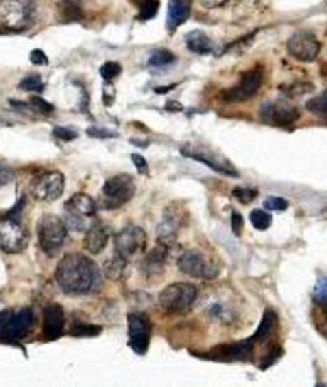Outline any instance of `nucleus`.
I'll return each instance as SVG.
<instances>
[{"label":"nucleus","mask_w":327,"mask_h":387,"mask_svg":"<svg viewBox=\"0 0 327 387\" xmlns=\"http://www.w3.org/2000/svg\"><path fill=\"white\" fill-rule=\"evenodd\" d=\"M58 285L68 295H83L94 289L99 269L86 255L73 253L64 257L55 272Z\"/></svg>","instance_id":"obj_1"},{"label":"nucleus","mask_w":327,"mask_h":387,"mask_svg":"<svg viewBox=\"0 0 327 387\" xmlns=\"http://www.w3.org/2000/svg\"><path fill=\"white\" fill-rule=\"evenodd\" d=\"M35 16L32 0H0V30L23 31Z\"/></svg>","instance_id":"obj_2"},{"label":"nucleus","mask_w":327,"mask_h":387,"mask_svg":"<svg viewBox=\"0 0 327 387\" xmlns=\"http://www.w3.org/2000/svg\"><path fill=\"white\" fill-rule=\"evenodd\" d=\"M68 235L67 225L62 218L54 215H44L38 220V239L40 248L48 257H55Z\"/></svg>","instance_id":"obj_3"},{"label":"nucleus","mask_w":327,"mask_h":387,"mask_svg":"<svg viewBox=\"0 0 327 387\" xmlns=\"http://www.w3.org/2000/svg\"><path fill=\"white\" fill-rule=\"evenodd\" d=\"M65 225L75 231H87L94 222L96 203L86 194H76L64 204Z\"/></svg>","instance_id":"obj_4"},{"label":"nucleus","mask_w":327,"mask_h":387,"mask_svg":"<svg viewBox=\"0 0 327 387\" xmlns=\"http://www.w3.org/2000/svg\"><path fill=\"white\" fill-rule=\"evenodd\" d=\"M197 287L188 282H176L166 286L159 295V303L168 313H184L197 299Z\"/></svg>","instance_id":"obj_5"},{"label":"nucleus","mask_w":327,"mask_h":387,"mask_svg":"<svg viewBox=\"0 0 327 387\" xmlns=\"http://www.w3.org/2000/svg\"><path fill=\"white\" fill-rule=\"evenodd\" d=\"M136 192V185L132 176L117 175L109 178L102 186L101 205L105 210H117L128 203Z\"/></svg>","instance_id":"obj_6"},{"label":"nucleus","mask_w":327,"mask_h":387,"mask_svg":"<svg viewBox=\"0 0 327 387\" xmlns=\"http://www.w3.org/2000/svg\"><path fill=\"white\" fill-rule=\"evenodd\" d=\"M28 232L14 217L0 218V249L6 254H18L27 248Z\"/></svg>","instance_id":"obj_7"},{"label":"nucleus","mask_w":327,"mask_h":387,"mask_svg":"<svg viewBox=\"0 0 327 387\" xmlns=\"http://www.w3.org/2000/svg\"><path fill=\"white\" fill-rule=\"evenodd\" d=\"M178 267L184 274L193 279H214L219 274V268L197 249L184 252L178 259Z\"/></svg>","instance_id":"obj_8"},{"label":"nucleus","mask_w":327,"mask_h":387,"mask_svg":"<svg viewBox=\"0 0 327 387\" xmlns=\"http://www.w3.org/2000/svg\"><path fill=\"white\" fill-rule=\"evenodd\" d=\"M146 232L139 226H127L114 239L115 254L126 262L142 253L146 249Z\"/></svg>","instance_id":"obj_9"},{"label":"nucleus","mask_w":327,"mask_h":387,"mask_svg":"<svg viewBox=\"0 0 327 387\" xmlns=\"http://www.w3.org/2000/svg\"><path fill=\"white\" fill-rule=\"evenodd\" d=\"M254 341L252 339H245L238 343L221 344L215 346L208 353H193L198 358L215 362H238L245 361L252 356Z\"/></svg>","instance_id":"obj_10"},{"label":"nucleus","mask_w":327,"mask_h":387,"mask_svg":"<svg viewBox=\"0 0 327 387\" xmlns=\"http://www.w3.org/2000/svg\"><path fill=\"white\" fill-rule=\"evenodd\" d=\"M128 336L129 346L139 356H145L150 345L151 324L144 313H129L128 314Z\"/></svg>","instance_id":"obj_11"},{"label":"nucleus","mask_w":327,"mask_h":387,"mask_svg":"<svg viewBox=\"0 0 327 387\" xmlns=\"http://www.w3.org/2000/svg\"><path fill=\"white\" fill-rule=\"evenodd\" d=\"M63 173L60 172H48L38 176L31 184L32 195L41 202H54L62 197L64 192Z\"/></svg>","instance_id":"obj_12"},{"label":"nucleus","mask_w":327,"mask_h":387,"mask_svg":"<svg viewBox=\"0 0 327 387\" xmlns=\"http://www.w3.org/2000/svg\"><path fill=\"white\" fill-rule=\"evenodd\" d=\"M320 49H321L320 41L311 32H296L294 35H291L288 41V51L290 56L303 63L313 62L316 58L318 57Z\"/></svg>","instance_id":"obj_13"},{"label":"nucleus","mask_w":327,"mask_h":387,"mask_svg":"<svg viewBox=\"0 0 327 387\" xmlns=\"http://www.w3.org/2000/svg\"><path fill=\"white\" fill-rule=\"evenodd\" d=\"M262 85V73L259 71H250L245 72L240 78V83L227 90L223 98L224 100L230 103H242L251 99L256 96Z\"/></svg>","instance_id":"obj_14"},{"label":"nucleus","mask_w":327,"mask_h":387,"mask_svg":"<svg viewBox=\"0 0 327 387\" xmlns=\"http://www.w3.org/2000/svg\"><path fill=\"white\" fill-rule=\"evenodd\" d=\"M32 321L33 314L30 309H22L16 314L12 313V316L6 321L3 330L0 332V337L6 341H16L22 339L31 327Z\"/></svg>","instance_id":"obj_15"},{"label":"nucleus","mask_w":327,"mask_h":387,"mask_svg":"<svg viewBox=\"0 0 327 387\" xmlns=\"http://www.w3.org/2000/svg\"><path fill=\"white\" fill-rule=\"evenodd\" d=\"M182 152L186 157L205 163L218 173L225 175L229 177H238V171L227 162V159L219 158L218 155H214L213 153L208 152V150H198V149H192V148L183 149Z\"/></svg>","instance_id":"obj_16"},{"label":"nucleus","mask_w":327,"mask_h":387,"mask_svg":"<svg viewBox=\"0 0 327 387\" xmlns=\"http://www.w3.org/2000/svg\"><path fill=\"white\" fill-rule=\"evenodd\" d=\"M63 306L57 303L46 305L43 311V332L45 339L49 341L57 340L63 334Z\"/></svg>","instance_id":"obj_17"},{"label":"nucleus","mask_w":327,"mask_h":387,"mask_svg":"<svg viewBox=\"0 0 327 387\" xmlns=\"http://www.w3.org/2000/svg\"><path fill=\"white\" fill-rule=\"evenodd\" d=\"M181 223V215H178V210H174L168 205V208L164 212V221L158 226V244L170 247L176 242Z\"/></svg>","instance_id":"obj_18"},{"label":"nucleus","mask_w":327,"mask_h":387,"mask_svg":"<svg viewBox=\"0 0 327 387\" xmlns=\"http://www.w3.org/2000/svg\"><path fill=\"white\" fill-rule=\"evenodd\" d=\"M261 115L264 121L272 122L277 126H288L294 123L299 115L296 109L288 107L285 104L266 103L261 109Z\"/></svg>","instance_id":"obj_19"},{"label":"nucleus","mask_w":327,"mask_h":387,"mask_svg":"<svg viewBox=\"0 0 327 387\" xmlns=\"http://www.w3.org/2000/svg\"><path fill=\"white\" fill-rule=\"evenodd\" d=\"M110 239V229L100 223H94L86 231L85 236V249L91 254H100L104 249L107 248V242Z\"/></svg>","instance_id":"obj_20"},{"label":"nucleus","mask_w":327,"mask_h":387,"mask_svg":"<svg viewBox=\"0 0 327 387\" xmlns=\"http://www.w3.org/2000/svg\"><path fill=\"white\" fill-rule=\"evenodd\" d=\"M191 8V0H170L166 17V26L169 31H176L178 27H181L189 19Z\"/></svg>","instance_id":"obj_21"},{"label":"nucleus","mask_w":327,"mask_h":387,"mask_svg":"<svg viewBox=\"0 0 327 387\" xmlns=\"http://www.w3.org/2000/svg\"><path fill=\"white\" fill-rule=\"evenodd\" d=\"M186 44L189 51L201 56L210 54L215 49L214 41L208 38L205 32L198 31V30L189 32L186 35Z\"/></svg>","instance_id":"obj_22"},{"label":"nucleus","mask_w":327,"mask_h":387,"mask_svg":"<svg viewBox=\"0 0 327 387\" xmlns=\"http://www.w3.org/2000/svg\"><path fill=\"white\" fill-rule=\"evenodd\" d=\"M277 322H279V318H277L275 311H271V309L264 311L262 319H261V322L258 324L257 330L254 332V335L251 337L252 340L254 343L259 344L267 341L269 337L272 335V332L277 330Z\"/></svg>","instance_id":"obj_23"},{"label":"nucleus","mask_w":327,"mask_h":387,"mask_svg":"<svg viewBox=\"0 0 327 387\" xmlns=\"http://www.w3.org/2000/svg\"><path fill=\"white\" fill-rule=\"evenodd\" d=\"M168 252H169V248L161 244H158L155 248L152 249L142 264V268L145 269L147 274L158 273L163 268L164 263L168 258Z\"/></svg>","instance_id":"obj_24"},{"label":"nucleus","mask_w":327,"mask_h":387,"mask_svg":"<svg viewBox=\"0 0 327 387\" xmlns=\"http://www.w3.org/2000/svg\"><path fill=\"white\" fill-rule=\"evenodd\" d=\"M250 221L254 229L258 231H266L272 223V217L269 212L256 208L250 213Z\"/></svg>","instance_id":"obj_25"},{"label":"nucleus","mask_w":327,"mask_h":387,"mask_svg":"<svg viewBox=\"0 0 327 387\" xmlns=\"http://www.w3.org/2000/svg\"><path fill=\"white\" fill-rule=\"evenodd\" d=\"M176 61L174 54L166 49H159V51H152L151 56L149 58V66L161 68L168 64H171Z\"/></svg>","instance_id":"obj_26"},{"label":"nucleus","mask_w":327,"mask_h":387,"mask_svg":"<svg viewBox=\"0 0 327 387\" xmlns=\"http://www.w3.org/2000/svg\"><path fill=\"white\" fill-rule=\"evenodd\" d=\"M60 13L65 21H80L82 19L81 6L75 0H63L60 4Z\"/></svg>","instance_id":"obj_27"},{"label":"nucleus","mask_w":327,"mask_h":387,"mask_svg":"<svg viewBox=\"0 0 327 387\" xmlns=\"http://www.w3.org/2000/svg\"><path fill=\"white\" fill-rule=\"evenodd\" d=\"M306 108L316 115H327V93L309 99Z\"/></svg>","instance_id":"obj_28"},{"label":"nucleus","mask_w":327,"mask_h":387,"mask_svg":"<svg viewBox=\"0 0 327 387\" xmlns=\"http://www.w3.org/2000/svg\"><path fill=\"white\" fill-rule=\"evenodd\" d=\"M312 298L316 304L327 306V276H322L317 279L312 291Z\"/></svg>","instance_id":"obj_29"},{"label":"nucleus","mask_w":327,"mask_h":387,"mask_svg":"<svg viewBox=\"0 0 327 387\" xmlns=\"http://www.w3.org/2000/svg\"><path fill=\"white\" fill-rule=\"evenodd\" d=\"M160 3L158 0H142L139 4V19L141 21H149L156 16Z\"/></svg>","instance_id":"obj_30"},{"label":"nucleus","mask_w":327,"mask_h":387,"mask_svg":"<svg viewBox=\"0 0 327 387\" xmlns=\"http://www.w3.org/2000/svg\"><path fill=\"white\" fill-rule=\"evenodd\" d=\"M126 260L122 259L118 255L115 254L113 259L109 260L105 264V272L107 276L112 279H118L122 273L124 271V266H126Z\"/></svg>","instance_id":"obj_31"},{"label":"nucleus","mask_w":327,"mask_h":387,"mask_svg":"<svg viewBox=\"0 0 327 387\" xmlns=\"http://www.w3.org/2000/svg\"><path fill=\"white\" fill-rule=\"evenodd\" d=\"M44 81L40 75H30L25 77L19 83L21 89L31 91V93H41L44 90Z\"/></svg>","instance_id":"obj_32"},{"label":"nucleus","mask_w":327,"mask_h":387,"mask_svg":"<svg viewBox=\"0 0 327 387\" xmlns=\"http://www.w3.org/2000/svg\"><path fill=\"white\" fill-rule=\"evenodd\" d=\"M122 72V66L118 62H107L102 64L100 68V75L105 81H110L118 77Z\"/></svg>","instance_id":"obj_33"},{"label":"nucleus","mask_w":327,"mask_h":387,"mask_svg":"<svg viewBox=\"0 0 327 387\" xmlns=\"http://www.w3.org/2000/svg\"><path fill=\"white\" fill-rule=\"evenodd\" d=\"M264 210H274V212H284L288 210L289 203L286 199L280 197H267L264 200Z\"/></svg>","instance_id":"obj_34"},{"label":"nucleus","mask_w":327,"mask_h":387,"mask_svg":"<svg viewBox=\"0 0 327 387\" xmlns=\"http://www.w3.org/2000/svg\"><path fill=\"white\" fill-rule=\"evenodd\" d=\"M257 195V191L250 189V187H235L233 190V197L242 204L251 203Z\"/></svg>","instance_id":"obj_35"},{"label":"nucleus","mask_w":327,"mask_h":387,"mask_svg":"<svg viewBox=\"0 0 327 387\" xmlns=\"http://www.w3.org/2000/svg\"><path fill=\"white\" fill-rule=\"evenodd\" d=\"M30 102H31L32 107L36 109L38 112H40V113H43V115H50L53 109H54L51 104H49V103L44 100L43 98H40V96H31Z\"/></svg>","instance_id":"obj_36"},{"label":"nucleus","mask_w":327,"mask_h":387,"mask_svg":"<svg viewBox=\"0 0 327 387\" xmlns=\"http://www.w3.org/2000/svg\"><path fill=\"white\" fill-rule=\"evenodd\" d=\"M282 354H283V349H282L280 346H274V348L269 351V354L264 356L262 364H259V368H269L270 366H272L274 363L277 362V359L282 356Z\"/></svg>","instance_id":"obj_37"},{"label":"nucleus","mask_w":327,"mask_h":387,"mask_svg":"<svg viewBox=\"0 0 327 387\" xmlns=\"http://www.w3.org/2000/svg\"><path fill=\"white\" fill-rule=\"evenodd\" d=\"M14 176H16V173L11 165L0 163V187L11 184L14 180Z\"/></svg>","instance_id":"obj_38"},{"label":"nucleus","mask_w":327,"mask_h":387,"mask_svg":"<svg viewBox=\"0 0 327 387\" xmlns=\"http://www.w3.org/2000/svg\"><path fill=\"white\" fill-rule=\"evenodd\" d=\"M230 220H232V231H233L234 235L237 236V237H240L242 234H243V229H245V220H243V216L240 213H238V212L233 210Z\"/></svg>","instance_id":"obj_39"},{"label":"nucleus","mask_w":327,"mask_h":387,"mask_svg":"<svg viewBox=\"0 0 327 387\" xmlns=\"http://www.w3.org/2000/svg\"><path fill=\"white\" fill-rule=\"evenodd\" d=\"M53 135L59 140H63V141H72L78 136V133L75 130L70 128H60V126L54 128Z\"/></svg>","instance_id":"obj_40"},{"label":"nucleus","mask_w":327,"mask_h":387,"mask_svg":"<svg viewBox=\"0 0 327 387\" xmlns=\"http://www.w3.org/2000/svg\"><path fill=\"white\" fill-rule=\"evenodd\" d=\"M30 61L35 66H46V64L49 63V59L41 49H33L30 53Z\"/></svg>","instance_id":"obj_41"},{"label":"nucleus","mask_w":327,"mask_h":387,"mask_svg":"<svg viewBox=\"0 0 327 387\" xmlns=\"http://www.w3.org/2000/svg\"><path fill=\"white\" fill-rule=\"evenodd\" d=\"M132 162L133 165H136L139 173H141V175H147L149 173L147 160L141 154H132Z\"/></svg>","instance_id":"obj_42"},{"label":"nucleus","mask_w":327,"mask_h":387,"mask_svg":"<svg viewBox=\"0 0 327 387\" xmlns=\"http://www.w3.org/2000/svg\"><path fill=\"white\" fill-rule=\"evenodd\" d=\"M87 133L90 136H94V138H100V139H107V138H113L115 136V133L112 131H107L105 128H88Z\"/></svg>","instance_id":"obj_43"},{"label":"nucleus","mask_w":327,"mask_h":387,"mask_svg":"<svg viewBox=\"0 0 327 387\" xmlns=\"http://www.w3.org/2000/svg\"><path fill=\"white\" fill-rule=\"evenodd\" d=\"M198 1H200V4H201L203 8H206V9H214V8H218V6L225 4L227 0H198Z\"/></svg>","instance_id":"obj_44"},{"label":"nucleus","mask_w":327,"mask_h":387,"mask_svg":"<svg viewBox=\"0 0 327 387\" xmlns=\"http://www.w3.org/2000/svg\"><path fill=\"white\" fill-rule=\"evenodd\" d=\"M11 316H12V311H3V313H0V332H1V330H3L4 324H6V321L9 319Z\"/></svg>","instance_id":"obj_45"},{"label":"nucleus","mask_w":327,"mask_h":387,"mask_svg":"<svg viewBox=\"0 0 327 387\" xmlns=\"http://www.w3.org/2000/svg\"><path fill=\"white\" fill-rule=\"evenodd\" d=\"M75 1H80V0H75Z\"/></svg>","instance_id":"obj_46"},{"label":"nucleus","mask_w":327,"mask_h":387,"mask_svg":"<svg viewBox=\"0 0 327 387\" xmlns=\"http://www.w3.org/2000/svg\"><path fill=\"white\" fill-rule=\"evenodd\" d=\"M326 317H327V311H326Z\"/></svg>","instance_id":"obj_47"}]
</instances>
